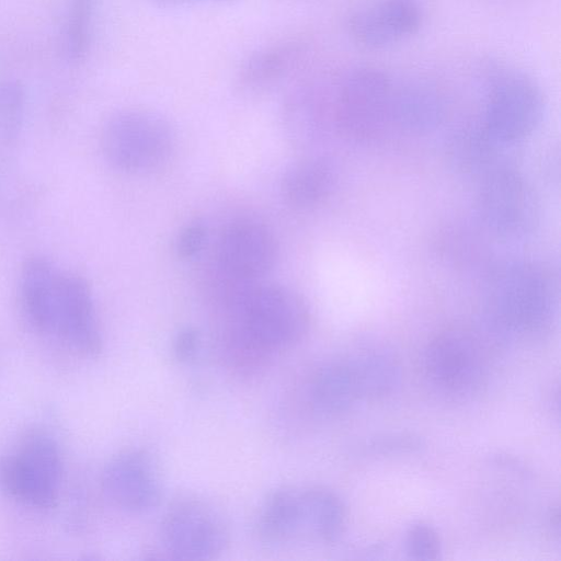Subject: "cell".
Wrapping results in <instances>:
<instances>
[{"label":"cell","mask_w":561,"mask_h":561,"mask_svg":"<svg viewBox=\"0 0 561 561\" xmlns=\"http://www.w3.org/2000/svg\"><path fill=\"white\" fill-rule=\"evenodd\" d=\"M443 102L437 91L423 83L396 87L393 121L412 128L437 123L443 115Z\"/></svg>","instance_id":"ac0fdd59"},{"label":"cell","mask_w":561,"mask_h":561,"mask_svg":"<svg viewBox=\"0 0 561 561\" xmlns=\"http://www.w3.org/2000/svg\"><path fill=\"white\" fill-rule=\"evenodd\" d=\"M346 508L341 497L323 486H284L264 501L255 529L267 545L299 540L333 542L346 526Z\"/></svg>","instance_id":"3957f363"},{"label":"cell","mask_w":561,"mask_h":561,"mask_svg":"<svg viewBox=\"0 0 561 561\" xmlns=\"http://www.w3.org/2000/svg\"><path fill=\"white\" fill-rule=\"evenodd\" d=\"M101 485L104 495L117 507L144 513L154 508L163 494L159 466L146 450H124L105 465Z\"/></svg>","instance_id":"8fae6325"},{"label":"cell","mask_w":561,"mask_h":561,"mask_svg":"<svg viewBox=\"0 0 561 561\" xmlns=\"http://www.w3.org/2000/svg\"><path fill=\"white\" fill-rule=\"evenodd\" d=\"M553 293L549 277L539 268L517 265L494 284L491 314L497 324L515 333H533L550 318Z\"/></svg>","instance_id":"9c48e42d"},{"label":"cell","mask_w":561,"mask_h":561,"mask_svg":"<svg viewBox=\"0 0 561 561\" xmlns=\"http://www.w3.org/2000/svg\"><path fill=\"white\" fill-rule=\"evenodd\" d=\"M174 134L169 122L148 110H125L105 124L101 149L115 169L145 173L159 169L171 157Z\"/></svg>","instance_id":"277c9868"},{"label":"cell","mask_w":561,"mask_h":561,"mask_svg":"<svg viewBox=\"0 0 561 561\" xmlns=\"http://www.w3.org/2000/svg\"><path fill=\"white\" fill-rule=\"evenodd\" d=\"M523 181L507 170L494 173L481 195L482 213L490 226L515 232L528 220L530 202Z\"/></svg>","instance_id":"2e32d148"},{"label":"cell","mask_w":561,"mask_h":561,"mask_svg":"<svg viewBox=\"0 0 561 561\" xmlns=\"http://www.w3.org/2000/svg\"><path fill=\"white\" fill-rule=\"evenodd\" d=\"M334 174L323 160L300 162L284 174L280 192L285 202L294 207L306 208L324 199L333 187Z\"/></svg>","instance_id":"e0dca14e"},{"label":"cell","mask_w":561,"mask_h":561,"mask_svg":"<svg viewBox=\"0 0 561 561\" xmlns=\"http://www.w3.org/2000/svg\"><path fill=\"white\" fill-rule=\"evenodd\" d=\"M423 446L420 436L413 433L396 432L378 434L365 439L357 447L364 456H393L414 453Z\"/></svg>","instance_id":"d6986e66"},{"label":"cell","mask_w":561,"mask_h":561,"mask_svg":"<svg viewBox=\"0 0 561 561\" xmlns=\"http://www.w3.org/2000/svg\"><path fill=\"white\" fill-rule=\"evenodd\" d=\"M277 256L273 234L254 222L229 227L218 247L220 267L234 282L249 283L267 273Z\"/></svg>","instance_id":"4fadbf2b"},{"label":"cell","mask_w":561,"mask_h":561,"mask_svg":"<svg viewBox=\"0 0 561 561\" xmlns=\"http://www.w3.org/2000/svg\"><path fill=\"white\" fill-rule=\"evenodd\" d=\"M154 7L173 9L201 3H229L237 0H150Z\"/></svg>","instance_id":"603a6c76"},{"label":"cell","mask_w":561,"mask_h":561,"mask_svg":"<svg viewBox=\"0 0 561 561\" xmlns=\"http://www.w3.org/2000/svg\"><path fill=\"white\" fill-rule=\"evenodd\" d=\"M405 547L410 557L417 560H435L442 551L438 533L423 522L415 523L408 529Z\"/></svg>","instance_id":"ffe728a7"},{"label":"cell","mask_w":561,"mask_h":561,"mask_svg":"<svg viewBox=\"0 0 561 561\" xmlns=\"http://www.w3.org/2000/svg\"><path fill=\"white\" fill-rule=\"evenodd\" d=\"M161 535L167 551L184 560L214 559L229 542L228 527L221 514L197 499L174 503L164 515Z\"/></svg>","instance_id":"30bf717a"},{"label":"cell","mask_w":561,"mask_h":561,"mask_svg":"<svg viewBox=\"0 0 561 561\" xmlns=\"http://www.w3.org/2000/svg\"><path fill=\"white\" fill-rule=\"evenodd\" d=\"M482 131L490 140L515 141L529 135L543 115L540 88L525 72L495 66L486 77Z\"/></svg>","instance_id":"8992f818"},{"label":"cell","mask_w":561,"mask_h":561,"mask_svg":"<svg viewBox=\"0 0 561 561\" xmlns=\"http://www.w3.org/2000/svg\"><path fill=\"white\" fill-rule=\"evenodd\" d=\"M420 0H374L347 18L352 39L367 49H380L415 35L423 24Z\"/></svg>","instance_id":"7c38bea8"},{"label":"cell","mask_w":561,"mask_h":561,"mask_svg":"<svg viewBox=\"0 0 561 561\" xmlns=\"http://www.w3.org/2000/svg\"><path fill=\"white\" fill-rule=\"evenodd\" d=\"M18 299L27 324L83 355L102 350V334L88 282L44 255L27 257L20 271Z\"/></svg>","instance_id":"6da1fadb"},{"label":"cell","mask_w":561,"mask_h":561,"mask_svg":"<svg viewBox=\"0 0 561 561\" xmlns=\"http://www.w3.org/2000/svg\"><path fill=\"white\" fill-rule=\"evenodd\" d=\"M201 348V335L194 328L182 329L173 341V355L180 363L195 359Z\"/></svg>","instance_id":"7402d4cb"},{"label":"cell","mask_w":561,"mask_h":561,"mask_svg":"<svg viewBox=\"0 0 561 561\" xmlns=\"http://www.w3.org/2000/svg\"><path fill=\"white\" fill-rule=\"evenodd\" d=\"M422 368L435 391L451 399H462L481 386L485 360L476 337L461 329H448L427 343Z\"/></svg>","instance_id":"52a82bcc"},{"label":"cell","mask_w":561,"mask_h":561,"mask_svg":"<svg viewBox=\"0 0 561 561\" xmlns=\"http://www.w3.org/2000/svg\"><path fill=\"white\" fill-rule=\"evenodd\" d=\"M227 311L222 352L240 370L263 366L274 354L299 342L309 325L301 299L274 285L239 289L230 296Z\"/></svg>","instance_id":"7a4b0ae2"},{"label":"cell","mask_w":561,"mask_h":561,"mask_svg":"<svg viewBox=\"0 0 561 561\" xmlns=\"http://www.w3.org/2000/svg\"><path fill=\"white\" fill-rule=\"evenodd\" d=\"M396 84L382 70L358 67L345 73L336 93L335 118L347 135L369 138L393 119Z\"/></svg>","instance_id":"ba28073f"},{"label":"cell","mask_w":561,"mask_h":561,"mask_svg":"<svg viewBox=\"0 0 561 561\" xmlns=\"http://www.w3.org/2000/svg\"><path fill=\"white\" fill-rule=\"evenodd\" d=\"M61 476L59 447L42 431L27 433L15 449L0 458V490L32 507L55 505Z\"/></svg>","instance_id":"5b68a950"},{"label":"cell","mask_w":561,"mask_h":561,"mask_svg":"<svg viewBox=\"0 0 561 561\" xmlns=\"http://www.w3.org/2000/svg\"><path fill=\"white\" fill-rule=\"evenodd\" d=\"M307 55V47L299 39H284L251 53L240 65L236 84L248 94L266 92L299 69Z\"/></svg>","instance_id":"5bb4252c"},{"label":"cell","mask_w":561,"mask_h":561,"mask_svg":"<svg viewBox=\"0 0 561 561\" xmlns=\"http://www.w3.org/2000/svg\"><path fill=\"white\" fill-rule=\"evenodd\" d=\"M206 230L203 224L192 222L179 234L176 240V253L182 259L194 256L203 247Z\"/></svg>","instance_id":"44dd1931"},{"label":"cell","mask_w":561,"mask_h":561,"mask_svg":"<svg viewBox=\"0 0 561 561\" xmlns=\"http://www.w3.org/2000/svg\"><path fill=\"white\" fill-rule=\"evenodd\" d=\"M307 400L313 411L323 415L341 414L364 400L354 355L316 368L307 383Z\"/></svg>","instance_id":"9a60e30c"}]
</instances>
